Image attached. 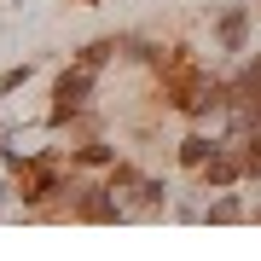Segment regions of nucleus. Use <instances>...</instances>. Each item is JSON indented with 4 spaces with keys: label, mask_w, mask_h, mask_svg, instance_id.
Returning a JSON list of instances; mask_svg holds the SVG:
<instances>
[{
    "label": "nucleus",
    "mask_w": 261,
    "mask_h": 261,
    "mask_svg": "<svg viewBox=\"0 0 261 261\" xmlns=\"http://www.w3.org/2000/svg\"><path fill=\"white\" fill-rule=\"evenodd\" d=\"M87 93H93V70H82V64H75L70 75H58V105H53V122H70L75 111H82V105H87Z\"/></svg>",
    "instance_id": "1"
},
{
    "label": "nucleus",
    "mask_w": 261,
    "mask_h": 261,
    "mask_svg": "<svg viewBox=\"0 0 261 261\" xmlns=\"http://www.w3.org/2000/svg\"><path fill=\"white\" fill-rule=\"evenodd\" d=\"M18 197H23V203H41V197H53L58 192V168H53V157L47 163H18Z\"/></svg>",
    "instance_id": "2"
},
{
    "label": "nucleus",
    "mask_w": 261,
    "mask_h": 261,
    "mask_svg": "<svg viewBox=\"0 0 261 261\" xmlns=\"http://www.w3.org/2000/svg\"><path fill=\"white\" fill-rule=\"evenodd\" d=\"M238 174H250V168H244V151H232V145H215V157L203 163V186H232Z\"/></svg>",
    "instance_id": "3"
},
{
    "label": "nucleus",
    "mask_w": 261,
    "mask_h": 261,
    "mask_svg": "<svg viewBox=\"0 0 261 261\" xmlns=\"http://www.w3.org/2000/svg\"><path fill=\"white\" fill-rule=\"evenodd\" d=\"M87 215V221H122V203L111 197V186H82V203H75Z\"/></svg>",
    "instance_id": "4"
},
{
    "label": "nucleus",
    "mask_w": 261,
    "mask_h": 261,
    "mask_svg": "<svg viewBox=\"0 0 261 261\" xmlns=\"http://www.w3.org/2000/svg\"><path fill=\"white\" fill-rule=\"evenodd\" d=\"M244 29H250V12L232 6V12L221 18V47H226V53H244Z\"/></svg>",
    "instance_id": "5"
},
{
    "label": "nucleus",
    "mask_w": 261,
    "mask_h": 261,
    "mask_svg": "<svg viewBox=\"0 0 261 261\" xmlns=\"http://www.w3.org/2000/svg\"><path fill=\"white\" fill-rule=\"evenodd\" d=\"M209 157H215V140H203V134H192V140L180 145V163H186V168H203Z\"/></svg>",
    "instance_id": "6"
},
{
    "label": "nucleus",
    "mask_w": 261,
    "mask_h": 261,
    "mask_svg": "<svg viewBox=\"0 0 261 261\" xmlns=\"http://www.w3.org/2000/svg\"><path fill=\"white\" fill-rule=\"evenodd\" d=\"M111 53H116L111 41H93V47H82V70H99V64H105Z\"/></svg>",
    "instance_id": "7"
},
{
    "label": "nucleus",
    "mask_w": 261,
    "mask_h": 261,
    "mask_svg": "<svg viewBox=\"0 0 261 261\" xmlns=\"http://www.w3.org/2000/svg\"><path fill=\"white\" fill-rule=\"evenodd\" d=\"M163 197H168L163 180H140V203H145V209H163Z\"/></svg>",
    "instance_id": "8"
},
{
    "label": "nucleus",
    "mask_w": 261,
    "mask_h": 261,
    "mask_svg": "<svg viewBox=\"0 0 261 261\" xmlns=\"http://www.w3.org/2000/svg\"><path fill=\"white\" fill-rule=\"evenodd\" d=\"M238 215H244L238 197H221V203H209V221H238Z\"/></svg>",
    "instance_id": "9"
},
{
    "label": "nucleus",
    "mask_w": 261,
    "mask_h": 261,
    "mask_svg": "<svg viewBox=\"0 0 261 261\" xmlns=\"http://www.w3.org/2000/svg\"><path fill=\"white\" fill-rule=\"evenodd\" d=\"M75 163H87V168L111 163V145H82V151H75Z\"/></svg>",
    "instance_id": "10"
},
{
    "label": "nucleus",
    "mask_w": 261,
    "mask_h": 261,
    "mask_svg": "<svg viewBox=\"0 0 261 261\" xmlns=\"http://www.w3.org/2000/svg\"><path fill=\"white\" fill-rule=\"evenodd\" d=\"M244 168H250V174H261V134L244 145Z\"/></svg>",
    "instance_id": "11"
},
{
    "label": "nucleus",
    "mask_w": 261,
    "mask_h": 261,
    "mask_svg": "<svg viewBox=\"0 0 261 261\" xmlns=\"http://www.w3.org/2000/svg\"><path fill=\"white\" fill-rule=\"evenodd\" d=\"M23 82H29V64L23 70H6V75H0V93H12V87H23Z\"/></svg>",
    "instance_id": "12"
},
{
    "label": "nucleus",
    "mask_w": 261,
    "mask_h": 261,
    "mask_svg": "<svg viewBox=\"0 0 261 261\" xmlns=\"http://www.w3.org/2000/svg\"><path fill=\"white\" fill-rule=\"evenodd\" d=\"M82 6H93V0H82Z\"/></svg>",
    "instance_id": "13"
}]
</instances>
